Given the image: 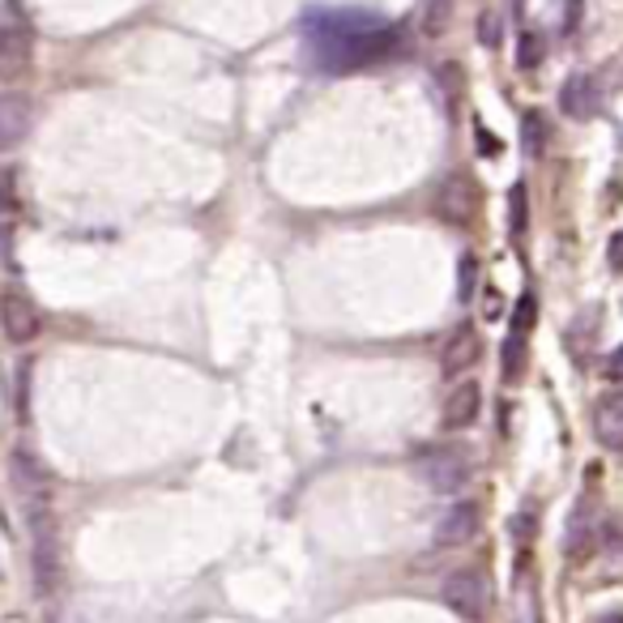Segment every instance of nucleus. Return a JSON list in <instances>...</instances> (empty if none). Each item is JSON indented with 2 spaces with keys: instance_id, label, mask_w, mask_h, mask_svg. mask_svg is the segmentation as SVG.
Listing matches in <instances>:
<instances>
[{
  "instance_id": "f257e3e1",
  "label": "nucleus",
  "mask_w": 623,
  "mask_h": 623,
  "mask_svg": "<svg viewBox=\"0 0 623 623\" xmlns=\"http://www.w3.org/2000/svg\"><path fill=\"white\" fill-rule=\"evenodd\" d=\"M34 585L39 594L52 597L64 585V546H60V530H56L52 509H34Z\"/></svg>"
},
{
  "instance_id": "f03ea898",
  "label": "nucleus",
  "mask_w": 623,
  "mask_h": 623,
  "mask_svg": "<svg viewBox=\"0 0 623 623\" xmlns=\"http://www.w3.org/2000/svg\"><path fill=\"white\" fill-rule=\"evenodd\" d=\"M414 470L432 491L453 495L470 483V453L465 449H428V453H419Z\"/></svg>"
},
{
  "instance_id": "7ed1b4c3",
  "label": "nucleus",
  "mask_w": 623,
  "mask_h": 623,
  "mask_svg": "<svg viewBox=\"0 0 623 623\" xmlns=\"http://www.w3.org/2000/svg\"><path fill=\"white\" fill-rule=\"evenodd\" d=\"M440 597H444V606H449L453 615H461L465 623H479L483 615H488V606H491L488 581H483L479 572H470V569L449 572V576H444V590H440Z\"/></svg>"
},
{
  "instance_id": "20e7f679",
  "label": "nucleus",
  "mask_w": 623,
  "mask_h": 623,
  "mask_svg": "<svg viewBox=\"0 0 623 623\" xmlns=\"http://www.w3.org/2000/svg\"><path fill=\"white\" fill-rule=\"evenodd\" d=\"M34 60V39L27 22H0V82H22Z\"/></svg>"
},
{
  "instance_id": "39448f33",
  "label": "nucleus",
  "mask_w": 623,
  "mask_h": 623,
  "mask_svg": "<svg viewBox=\"0 0 623 623\" xmlns=\"http://www.w3.org/2000/svg\"><path fill=\"white\" fill-rule=\"evenodd\" d=\"M435 214L453 227H470L479 218V189L470 175H449L435 192Z\"/></svg>"
},
{
  "instance_id": "423d86ee",
  "label": "nucleus",
  "mask_w": 623,
  "mask_h": 623,
  "mask_svg": "<svg viewBox=\"0 0 623 623\" xmlns=\"http://www.w3.org/2000/svg\"><path fill=\"white\" fill-rule=\"evenodd\" d=\"M0 329H4V338H9V342L27 346V342L39 338V329H43V321H39V308H34L22 291H4V295H0Z\"/></svg>"
},
{
  "instance_id": "0eeeda50",
  "label": "nucleus",
  "mask_w": 623,
  "mask_h": 623,
  "mask_svg": "<svg viewBox=\"0 0 623 623\" xmlns=\"http://www.w3.org/2000/svg\"><path fill=\"white\" fill-rule=\"evenodd\" d=\"M479 525H483V504H474V500L449 504V513L435 521V546H465V542H474Z\"/></svg>"
},
{
  "instance_id": "6e6552de",
  "label": "nucleus",
  "mask_w": 623,
  "mask_h": 623,
  "mask_svg": "<svg viewBox=\"0 0 623 623\" xmlns=\"http://www.w3.org/2000/svg\"><path fill=\"white\" fill-rule=\"evenodd\" d=\"M9 470H13V488L18 495L27 500V509H48V470L39 465V458H30L27 449H18L13 461H9Z\"/></svg>"
},
{
  "instance_id": "1a4fd4ad",
  "label": "nucleus",
  "mask_w": 623,
  "mask_h": 623,
  "mask_svg": "<svg viewBox=\"0 0 623 623\" xmlns=\"http://www.w3.org/2000/svg\"><path fill=\"white\" fill-rule=\"evenodd\" d=\"M479 359H483V338H479V329H474V325H458L453 333H449V342H444L440 368H444L449 376H461V372H470Z\"/></svg>"
},
{
  "instance_id": "9d476101",
  "label": "nucleus",
  "mask_w": 623,
  "mask_h": 623,
  "mask_svg": "<svg viewBox=\"0 0 623 623\" xmlns=\"http://www.w3.org/2000/svg\"><path fill=\"white\" fill-rule=\"evenodd\" d=\"M30 120H34V111H30V99L27 94H0V150H13V145H22L30 133Z\"/></svg>"
},
{
  "instance_id": "9b49d317",
  "label": "nucleus",
  "mask_w": 623,
  "mask_h": 623,
  "mask_svg": "<svg viewBox=\"0 0 623 623\" xmlns=\"http://www.w3.org/2000/svg\"><path fill=\"white\" fill-rule=\"evenodd\" d=\"M594 435L602 449L623 453V393H606L594 406Z\"/></svg>"
},
{
  "instance_id": "f8f14e48",
  "label": "nucleus",
  "mask_w": 623,
  "mask_h": 623,
  "mask_svg": "<svg viewBox=\"0 0 623 623\" xmlns=\"http://www.w3.org/2000/svg\"><path fill=\"white\" fill-rule=\"evenodd\" d=\"M479 414H483V389H479L474 380H461L458 389L449 393V402H444V428L461 432V428H470Z\"/></svg>"
},
{
  "instance_id": "ddd939ff",
  "label": "nucleus",
  "mask_w": 623,
  "mask_h": 623,
  "mask_svg": "<svg viewBox=\"0 0 623 623\" xmlns=\"http://www.w3.org/2000/svg\"><path fill=\"white\" fill-rule=\"evenodd\" d=\"M560 108H564V115H572V120H585V115H594V111L602 108V94H597L594 78H585V73H572L569 82H564V90H560Z\"/></svg>"
},
{
  "instance_id": "4468645a",
  "label": "nucleus",
  "mask_w": 623,
  "mask_h": 623,
  "mask_svg": "<svg viewBox=\"0 0 623 623\" xmlns=\"http://www.w3.org/2000/svg\"><path fill=\"white\" fill-rule=\"evenodd\" d=\"M521 372H525V333H513L504 342V380L513 384V380H521Z\"/></svg>"
},
{
  "instance_id": "2eb2a0df",
  "label": "nucleus",
  "mask_w": 623,
  "mask_h": 623,
  "mask_svg": "<svg viewBox=\"0 0 623 623\" xmlns=\"http://www.w3.org/2000/svg\"><path fill=\"white\" fill-rule=\"evenodd\" d=\"M449 22H453V0H432V4H428V18H423V30L435 39V34L449 30Z\"/></svg>"
},
{
  "instance_id": "dca6fc26",
  "label": "nucleus",
  "mask_w": 623,
  "mask_h": 623,
  "mask_svg": "<svg viewBox=\"0 0 623 623\" xmlns=\"http://www.w3.org/2000/svg\"><path fill=\"white\" fill-rule=\"evenodd\" d=\"M539 60H542V39L534 30H525V34L516 39V64H521V69H539Z\"/></svg>"
},
{
  "instance_id": "f3484780",
  "label": "nucleus",
  "mask_w": 623,
  "mask_h": 623,
  "mask_svg": "<svg viewBox=\"0 0 623 623\" xmlns=\"http://www.w3.org/2000/svg\"><path fill=\"white\" fill-rule=\"evenodd\" d=\"M474 287H479V261H474V257H461V265H458V299H474Z\"/></svg>"
},
{
  "instance_id": "a211bd4d",
  "label": "nucleus",
  "mask_w": 623,
  "mask_h": 623,
  "mask_svg": "<svg viewBox=\"0 0 623 623\" xmlns=\"http://www.w3.org/2000/svg\"><path fill=\"white\" fill-rule=\"evenodd\" d=\"M534 316H539V303H534V295H521V303H516V316H513V333H525V338H530Z\"/></svg>"
},
{
  "instance_id": "6ab92c4d",
  "label": "nucleus",
  "mask_w": 623,
  "mask_h": 623,
  "mask_svg": "<svg viewBox=\"0 0 623 623\" xmlns=\"http://www.w3.org/2000/svg\"><path fill=\"white\" fill-rule=\"evenodd\" d=\"M525 150H530V154H539L542 150V115L539 111L525 115Z\"/></svg>"
},
{
  "instance_id": "aec40b11",
  "label": "nucleus",
  "mask_w": 623,
  "mask_h": 623,
  "mask_svg": "<svg viewBox=\"0 0 623 623\" xmlns=\"http://www.w3.org/2000/svg\"><path fill=\"white\" fill-rule=\"evenodd\" d=\"M513 235H525V189H513Z\"/></svg>"
},
{
  "instance_id": "412c9836",
  "label": "nucleus",
  "mask_w": 623,
  "mask_h": 623,
  "mask_svg": "<svg viewBox=\"0 0 623 623\" xmlns=\"http://www.w3.org/2000/svg\"><path fill=\"white\" fill-rule=\"evenodd\" d=\"M606 376L611 380H623V342L615 346V351L606 354Z\"/></svg>"
},
{
  "instance_id": "4be33fe9",
  "label": "nucleus",
  "mask_w": 623,
  "mask_h": 623,
  "mask_svg": "<svg viewBox=\"0 0 623 623\" xmlns=\"http://www.w3.org/2000/svg\"><path fill=\"white\" fill-rule=\"evenodd\" d=\"M576 13H581V0H569V30L576 27Z\"/></svg>"
},
{
  "instance_id": "5701e85b",
  "label": "nucleus",
  "mask_w": 623,
  "mask_h": 623,
  "mask_svg": "<svg viewBox=\"0 0 623 623\" xmlns=\"http://www.w3.org/2000/svg\"><path fill=\"white\" fill-rule=\"evenodd\" d=\"M602 623H623V615H611V620H602Z\"/></svg>"
}]
</instances>
